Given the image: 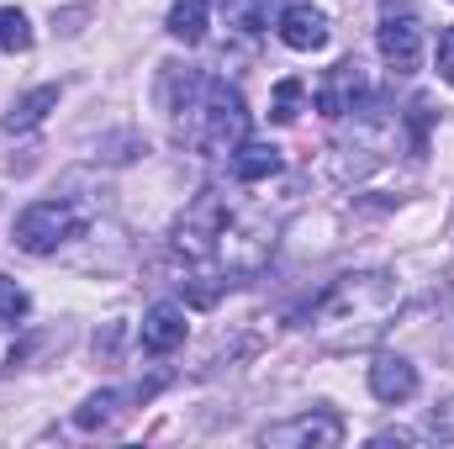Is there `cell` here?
<instances>
[{
	"label": "cell",
	"instance_id": "obj_1",
	"mask_svg": "<svg viewBox=\"0 0 454 449\" xmlns=\"http://www.w3.org/2000/svg\"><path fill=\"white\" fill-rule=\"evenodd\" d=\"M275 232H280V223L270 212H259L248 201H227L223 191H201V201L180 217L175 248L223 280V275H254L270 259Z\"/></svg>",
	"mask_w": 454,
	"mask_h": 449
},
{
	"label": "cell",
	"instance_id": "obj_2",
	"mask_svg": "<svg viewBox=\"0 0 454 449\" xmlns=\"http://www.w3.org/2000/svg\"><path fill=\"white\" fill-rule=\"evenodd\" d=\"M402 312V286L386 270H359V275H339L323 302L312 307V338L323 349H370L375 338L391 328V318Z\"/></svg>",
	"mask_w": 454,
	"mask_h": 449
},
{
	"label": "cell",
	"instance_id": "obj_3",
	"mask_svg": "<svg viewBox=\"0 0 454 449\" xmlns=\"http://www.w3.org/2000/svg\"><path fill=\"white\" fill-rule=\"evenodd\" d=\"M169 112L180 116V132L201 148V154H232L248 138V106L227 80H207L185 69V101H169Z\"/></svg>",
	"mask_w": 454,
	"mask_h": 449
},
{
	"label": "cell",
	"instance_id": "obj_4",
	"mask_svg": "<svg viewBox=\"0 0 454 449\" xmlns=\"http://www.w3.org/2000/svg\"><path fill=\"white\" fill-rule=\"evenodd\" d=\"M90 223V212L85 207H74V201H37V207H27L21 217H16V248H27V254H53V248H64V243H74L80 232Z\"/></svg>",
	"mask_w": 454,
	"mask_h": 449
},
{
	"label": "cell",
	"instance_id": "obj_5",
	"mask_svg": "<svg viewBox=\"0 0 454 449\" xmlns=\"http://www.w3.org/2000/svg\"><path fill=\"white\" fill-rule=\"evenodd\" d=\"M375 43H380V59H386L396 75H412V69L423 64V27H418L412 0H386V5H380V32H375Z\"/></svg>",
	"mask_w": 454,
	"mask_h": 449
},
{
	"label": "cell",
	"instance_id": "obj_6",
	"mask_svg": "<svg viewBox=\"0 0 454 449\" xmlns=\"http://www.w3.org/2000/svg\"><path fill=\"white\" fill-rule=\"evenodd\" d=\"M259 439L280 445V449H333V445H343V423H339V413H296L286 423H270Z\"/></svg>",
	"mask_w": 454,
	"mask_h": 449
},
{
	"label": "cell",
	"instance_id": "obj_7",
	"mask_svg": "<svg viewBox=\"0 0 454 449\" xmlns=\"http://www.w3.org/2000/svg\"><path fill=\"white\" fill-rule=\"evenodd\" d=\"M364 96H370V91H364V75H359V64H354V59L333 64V75L317 85V106H323V116L359 112V101H364Z\"/></svg>",
	"mask_w": 454,
	"mask_h": 449
},
{
	"label": "cell",
	"instance_id": "obj_8",
	"mask_svg": "<svg viewBox=\"0 0 454 449\" xmlns=\"http://www.w3.org/2000/svg\"><path fill=\"white\" fill-rule=\"evenodd\" d=\"M143 354H175L185 343V307L180 302H153L143 312Z\"/></svg>",
	"mask_w": 454,
	"mask_h": 449
},
{
	"label": "cell",
	"instance_id": "obj_9",
	"mask_svg": "<svg viewBox=\"0 0 454 449\" xmlns=\"http://www.w3.org/2000/svg\"><path fill=\"white\" fill-rule=\"evenodd\" d=\"M280 43L296 53H317L328 48V16L317 5H286L280 11Z\"/></svg>",
	"mask_w": 454,
	"mask_h": 449
},
{
	"label": "cell",
	"instance_id": "obj_10",
	"mask_svg": "<svg viewBox=\"0 0 454 449\" xmlns=\"http://www.w3.org/2000/svg\"><path fill=\"white\" fill-rule=\"evenodd\" d=\"M370 391H375L380 402H407V397L418 391V370H412V359H402V354H380V359L370 365Z\"/></svg>",
	"mask_w": 454,
	"mask_h": 449
},
{
	"label": "cell",
	"instance_id": "obj_11",
	"mask_svg": "<svg viewBox=\"0 0 454 449\" xmlns=\"http://www.w3.org/2000/svg\"><path fill=\"white\" fill-rule=\"evenodd\" d=\"M227 169L243 180V185H254V180H270V175H280V148L275 143H238L232 154H227Z\"/></svg>",
	"mask_w": 454,
	"mask_h": 449
},
{
	"label": "cell",
	"instance_id": "obj_12",
	"mask_svg": "<svg viewBox=\"0 0 454 449\" xmlns=\"http://www.w3.org/2000/svg\"><path fill=\"white\" fill-rule=\"evenodd\" d=\"M59 106V85H37L32 96H21L11 112H5V132H32V127H43V116Z\"/></svg>",
	"mask_w": 454,
	"mask_h": 449
},
{
	"label": "cell",
	"instance_id": "obj_13",
	"mask_svg": "<svg viewBox=\"0 0 454 449\" xmlns=\"http://www.w3.org/2000/svg\"><path fill=\"white\" fill-rule=\"evenodd\" d=\"M280 11H286V0H227V27H238V32H264L270 21H280Z\"/></svg>",
	"mask_w": 454,
	"mask_h": 449
},
{
	"label": "cell",
	"instance_id": "obj_14",
	"mask_svg": "<svg viewBox=\"0 0 454 449\" xmlns=\"http://www.w3.org/2000/svg\"><path fill=\"white\" fill-rule=\"evenodd\" d=\"M207 16H212V0H175V5H169V32H175L185 48H196V43L207 37Z\"/></svg>",
	"mask_w": 454,
	"mask_h": 449
},
{
	"label": "cell",
	"instance_id": "obj_15",
	"mask_svg": "<svg viewBox=\"0 0 454 449\" xmlns=\"http://www.w3.org/2000/svg\"><path fill=\"white\" fill-rule=\"evenodd\" d=\"M0 48L5 53H27L32 48V21L16 5H0Z\"/></svg>",
	"mask_w": 454,
	"mask_h": 449
},
{
	"label": "cell",
	"instance_id": "obj_16",
	"mask_svg": "<svg viewBox=\"0 0 454 449\" xmlns=\"http://www.w3.org/2000/svg\"><path fill=\"white\" fill-rule=\"evenodd\" d=\"M301 96H307V85L301 80H280L275 85V96H270V116L286 127V122H296L301 116Z\"/></svg>",
	"mask_w": 454,
	"mask_h": 449
},
{
	"label": "cell",
	"instance_id": "obj_17",
	"mask_svg": "<svg viewBox=\"0 0 454 449\" xmlns=\"http://www.w3.org/2000/svg\"><path fill=\"white\" fill-rule=\"evenodd\" d=\"M116 407H121V397H116V391H101V397H90V402L74 413V423H80L85 434H90V429H106L116 418Z\"/></svg>",
	"mask_w": 454,
	"mask_h": 449
},
{
	"label": "cell",
	"instance_id": "obj_18",
	"mask_svg": "<svg viewBox=\"0 0 454 449\" xmlns=\"http://www.w3.org/2000/svg\"><path fill=\"white\" fill-rule=\"evenodd\" d=\"M27 312H32V296H27L16 280H5V275H0V323H21Z\"/></svg>",
	"mask_w": 454,
	"mask_h": 449
},
{
	"label": "cell",
	"instance_id": "obj_19",
	"mask_svg": "<svg viewBox=\"0 0 454 449\" xmlns=\"http://www.w3.org/2000/svg\"><path fill=\"white\" fill-rule=\"evenodd\" d=\"M439 75L454 85V27H444V32H439Z\"/></svg>",
	"mask_w": 454,
	"mask_h": 449
},
{
	"label": "cell",
	"instance_id": "obj_20",
	"mask_svg": "<svg viewBox=\"0 0 454 449\" xmlns=\"http://www.w3.org/2000/svg\"><path fill=\"white\" fill-rule=\"evenodd\" d=\"M428 429H434V439H454V402H444V407H434Z\"/></svg>",
	"mask_w": 454,
	"mask_h": 449
}]
</instances>
